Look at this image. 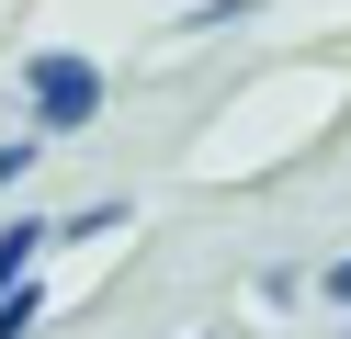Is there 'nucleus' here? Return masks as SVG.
Segmentation results:
<instances>
[{
	"label": "nucleus",
	"instance_id": "nucleus-2",
	"mask_svg": "<svg viewBox=\"0 0 351 339\" xmlns=\"http://www.w3.org/2000/svg\"><path fill=\"white\" fill-rule=\"evenodd\" d=\"M34 260H46V215H12V226H0V294L34 283Z\"/></svg>",
	"mask_w": 351,
	"mask_h": 339
},
{
	"label": "nucleus",
	"instance_id": "nucleus-1",
	"mask_svg": "<svg viewBox=\"0 0 351 339\" xmlns=\"http://www.w3.org/2000/svg\"><path fill=\"white\" fill-rule=\"evenodd\" d=\"M23 113H34V136H80V125H102V68L69 57V45H46V57L23 68Z\"/></svg>",
	"mask_w": 351,
	"mask_h": 339
},
{
	"label": "nucleus",
	"instance_id": "nucleus-4",
	"mask_svg": "<svg viewBox=\"0 0 351 339\" xmlns=\"http://www.w3.org/2000/svg\"><path fill=\"white\" fill-rule=\"evenodd\" d=\"M317 294H328V305H351V249H340V260L317 271Z\"/></svg>",
	"mask_w": 351,
	"mask_h": 339
},
{
	"label": "nucleus",
	"instance_id": "nucleus-5",
	"mask_svg": "<svg viewBox=\"0 0 351 339\" xmlns=\"http://www.w3.org/2000/svg\"><path fill=\"white\" fill-rule=\"evenodd\" d=\"M23 158H34V147H0V192H12V181H23Z\"/></svg>",
	"mask_w": 351,
	"mask_h": 339
},
{
	"label": "nucleus",
	"instance_id": "nucleus-3",
	"mask_svg": "<svg viewBox=\"0 0 351 339\" xmlns=\"http://www.w3.org/2000/svg\"><path fill=\"white\" fill-rule=\"evenodd\" d=\"M34 328H46V283H12L0 294V339H34Z\"/></svg>",
	"mask_w": 351,
	"mask_h": 339
}]
</instances>
